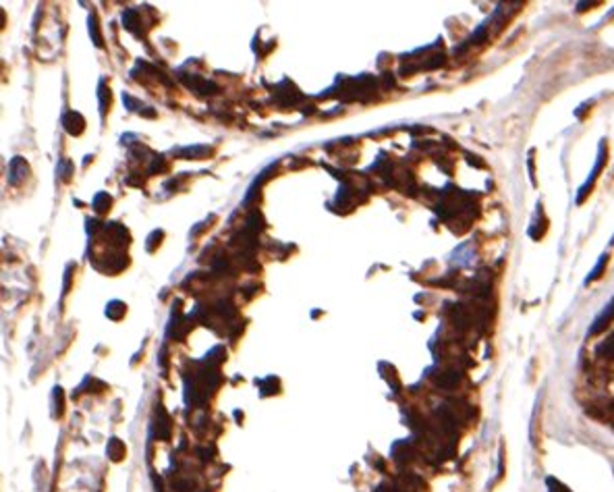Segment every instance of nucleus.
Segmentation results:
<instances>
[{"instance_id":"obj_1","label":"nucleus","mask_w":614,"mask_h":492,"mask_svg":"<svg viewBox=\"0 0 614 492\" xmlns=\"http://www.w3.org/2000/svg\"><path fill=\"white\" fill-rule=\"evenodd\" d=\"M606 154H608V152H606V141H602V145H600V160L596 162V168H594L592 177L587 179V183H585V185L581 187V191H579V195H577V202H579V204H581L583 200H585V198H587V193L592 191V185H594V183H596L598 175L602 173V168H604V164H606V160H608V156H606Z\"/></svg>"},{"instance_id":"obj_2","label":"nucleus","mask_w":614,"mask_h":492,"mask_svg":"<svg viewBox=\"0 0 614 492\" xmlns=\"http://www.w3.org/2000/svg\"><path fill=\"white\" fill-rule=\"evenodd\" d=\"M434 384L442 390H454L460 384V374L456 370H444L434 376Z\"/></svg>"},{"instance_id":"obj_3","label":"nucleus","mask_w":614,"mask_h":492,"mask_svg":"<svg viewBox=\"0 0 614 492\" xmlns=\"http://www.w3.org/2000/svg\"><path fill=\"white\" fill-rule=\"evenodd\" d=\"M156 436L160 438V440H168L170 438V417H168V413H166V409L162 407V405H158L156 407Z\"/></svg>"},{"instance_id":"obj_4","label":"nucleus","mask_w":614,"mask_h":492,"mask_svg":"<svg viewBox=\"0 0 614 492\" xmlns=\"http://www.w3.org/2000/svg\"><path fill=\"white\" fill-rule=\"evenodd\" d=\"M63 125H65V129H67L71 135H81L83 129H85V120H83L81 114L69 112V114L63 116Z\"/></svg>"},{"instance_id":"obj_5","label":"nucleus","mask_w":614,"mask_h":492,"mask_svg":"<svg viewBox=\"0 0 614 492\" xmlns=\"http://www.w3.org/2000/svg\"><path fill=\"white\" fill-rule=\"evenodd\" d=\"M614 318V299L608 303V307L606 310L594 320V324H592V328H590V334H596V332H602L606 326H608V322Z\"/></svg>"},{"instance_id":"obj_6","label":"nucleus","mask_w":614,"mask_h":492,"mask_svg":"<svg viewBox=\"0 0 614 492\" xmlns=\"http://www.w3.org/2000/svg\"><path fill=\"white\" fill-rule=\"evenodd\" d=\"M413 457H415V453H413V449L407 442L394 445V459L398 461V463H407V461H411Z\"/></svg>"},{"instance_id":"obj_7","label":"nucleus","mask_w":614,"mask_h":492,"mask_svg":"<svg viewBox=\"0 0 614 492\" xmlns=\"http://www.w3.org/2000/svg\"><path fill=\"white\" fill-rule=\"evenodd\" d=\"M548 229V220L544 218V212H542V206L538 208V220L531 225V229H529V235L533 237V239H542V235H544V231Z\"/></svg>"},{"instance_id":"obj_8","label":"nucleus","mask_w":614,"mask_h":492,"mask_svg":"<svg viewBox=\"0 0 614 492\" xmlns=\"http://www.w3.org/2000/svg\"><path fill=\"white\" fill-rule=\"evenodd\" d=\"M108 455H110V459H114V461H120L122 457L127 455V447L122 445L118 438H112V440H110V445H108Z\"/></svg>"},{"instance_id":"obj_9","label":"nucleus","mask_w":614,"mask_h":492,"mask_svg":"<svg viewBox=\"0 0 614 492\" xmlns=\"http://www.w3.org/2000/svg\"><path fill=\"white\" fill-rule=\"evenodd\" d=\"M596 353H598L600 357H604V359H614V334L610 336V339H606V341H602V343L598 345Z\"/></svg>"},{"instance_id":"obj_10","label":"nucleus","mask_w":614,"mask_h":492,"mask_svg":"<svg viewBox=\"0 0 614 492\" xmlns=\"http://www.w3.org/2000/svg\"><path fill=\"white\" fill-rule=\"evenodd\" d=\"M110 204H112V198L108 193H98L96 200H94V206H96L98 212H106L110 208Z\"/></svg>"},{"instance_id":"obj_11","label":"nucleus","mask_w":614,"mask_h":492,"mask_svg":"<svg viewBox=\"0 0 614 492\" xmlns=\"http://www.w3.org/2000/svg\"><path fill=\"white\" fill-rule=\"evenodd\" d=\"M172 488L176 492H191L193 490V482L189 478H176V480H172Z\"/></svg>"},{"instance_id":"obj_12","label":"nucleus","mask_w":614,"mask_h":492,"mask_svg":"<svg viewBox=\"0 0 614 492\" xmlns=\"http://www.w3.org/2000/svg\"><path fill=\"white\" fill-rule=\"evenodd\" d=\"M122 312H125V305H122L120 301H112V303L108 305V310H106V314H108L112 320H118Z\"/></svg>"},{"instance_id":"obj_13","label":"nucleus","mask_w":614,"mask_h":492,"mask_svg":"<svg viewBox=\"0 0 614 492\" xmlns=\"http://www.w3.org/2000/svg\"><path fill=\"white\" fill-rule=\"evenodd\" d=\"M606 264H608V256H606V254H604V256H602V258H600V264H598V266H596V268H594V272H592V274H590V276H587V283H592V281H596V279H598V276H602V272H604V268H606Z\"/></svg>"},{"instance_id":"obj_14","label":"nucleus","mask_w":614,"mask_h":492,"mask_svg":"<svg viewBox=\"0 0 614 492\" xmlns=\"http://www.w3.org/2000/svg\"><path fill=\"white\" fill-rule=\"evenodd\" d=\"M546 484H548V490H550V492H571V490H569L565 484H560L556 478H548Z\"/></svg>"},{"instance_id":"obj_15","label":"nucleus","mask_w":614,"mask_h":492,"mask_svg":"<svg viewBox=\"0 0 614 492\" xmlns=\"http://www.w3.org/2000/svg\"><path fill=\"white\" fill-rule=\"evenodd\" d=\"M89 32H94V42H96L98 46H102V36H100V32H98V23H96V19H89Z\"/></svg>"},{"instance_id":"obj_16","label":"nucleus","mask_w":614,"mask_h":492,"mask_svg":"<svg viewBox=\"0 0 614 492\" xmlns=\"http://www.w3.org/2000/svg\"><path fill=\"white\" fill-rule=\"evenodd\" d=\"M612 243H614V237H612Z\"/></svg>"}]
</instances>
